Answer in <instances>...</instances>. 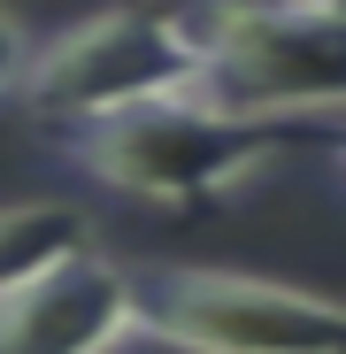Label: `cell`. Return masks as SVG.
Wrapping results in <instances>:
<instances>
[{
    "instance_id": "ba28073f",
    "label": "cell",
    "mask_w": 346,
    "mask_h": 354,
    "mask_svg": "<svg viewBox=\"0 0 346 354\" xmlns=\"http://www.w3.org/2000/svg\"><path fill=\"white\" fill-rule=\"evenodd\" d=\"M323 154H331V169L346 177V124H338V131H323Z\"/></svg>"
},
{
    "instance_id": "52a82bcc",
    "label": "cell",
    "mask_w": 346,
    "mask_h": 354,
    "mask_svg": "<svg viewBox=\"0 0 346 354\" xmlns=\"http://www.w3.org/2000/svg\"><path fill=\"white\" fill-rule=\"evenodd\" d=\"M23 62H31V39H23V24L0 8V93H16L23 85Z\"/></svg>"
},
{
    "instance_id": "8992f818",
    "label": "cell",
    "mask_w": 346,
    "mask_h": 354,
    "mask_svg": "<svg viewBox=\"0 0 346 354\" xmlns=\"http://www.w3.org/2000/svg\"><path fill=\"white\" fill-rule=\"evenodd\" d=\"M93 254V216L77 201H16L0 208V301H16L23 285H39L46 270H62Z\"/></svg>"
},
{
    "instance_id": "7a4b0ae2",
    "label": "cell",
    "mask_w": 346,
    "mask_h": 354,
    "mask_svg": "<svg viewBox=\"0 0 346 354\" xmlns=\"http://www.w3.org/2000/svg\"><path fill=\"white\" fill-rule=\"evenodd\" d=\"M200 93V31L193 16H93L31 46L16 100L62 139L85 124H115L131 108Z\"/></svg>"
},
{
    "instance_id": "277c9868",
    "label": "cell",
    "mask_w": 346,
    "mask_h": 354,
    "mask_svg": "<svg viewBox=\"0 0 346 354\" xmlns=\"http://www.w3.org/2000/svg\"><path fill=\"white\" fill-rule=\"evenodd\" d=\"M200 31V93L254 115V124H293V115L346 108V8H215L193 16Z\"/></svg>"
},
{
    "instance_id": "5b68a950",
    "label": "cell",
    "mask_w": 346,
    "mask_h": 354,
    "mask_svg": "<svg viewBox=\"0 0 346 354\" xmlns=\"http://www.w3.org/2000/svg\"><path fill=\"white\" fill-rule=\"evenodd\" d=\"M139 339V285L100 247L0 301V354H124Z\"/></svg>"
},
{
    "instance_id": "3957f363",
    "label": "cell",
    "mask_w": 346,
    "mask_h": 354,
    "mask_svg": "<svg viewBox=\"0 0 346 354\" xmlns=\"http://www.w3.org/2000/svg\"><path fill=\"white\" fill-rule=\"evenodd\" d=\"M139 339L162 354H346V301L247 270H131Z\"/></svg>"
},
{
    "instance_id": "6da1fadb",
    "label": "cell",
    "mask_w": 346,
    "mask_h": 354,
    "mask_svg": "<svg viewBox=\"0 0 346 354\" xmlns=\"http://www.w3.org/2000/svg\"><path fill=\"white\" fill-rule=\"evenodd\" d=\"M285 147H293V124H254L208 93H177V100L115 115V124H85L54 139V154L85 185L154 216H208L239 201Z\"/></svg>"
}]
</instances>
